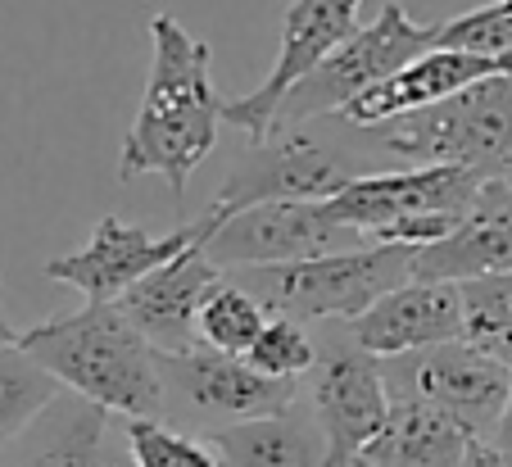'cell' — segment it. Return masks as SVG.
<instances>
[{
    "label": "cell",
    "mask_w": 512,
    "mask_h": 467,
    "mask_svg": "<svg viewBox=\"0 0 512 467\" xmlns=\"http://www.w3.org/2000/svg\"><path fill=\"white\" fill-rule=\"evenodd\" d=\"M413 245L372 241L358 250L322 254L300 263H263V268H227L268 318L290 322H354L395 286L413 282Z\"/></svg>",
    "instance_id": "3957f363"
},
{
    "label": "cell",
    "mask_w": 512,
    "mask_h": 467,
    "mask_svg": "<svg viewBox=\"0 0 512 467\" xmlns=\"http://www.w3.org/2000/svg\"><path fill=\"white\" fill-rule=\"evenodd\" d=\"M512 273V182H485L463 223L413 254V282H472Z\"/></svg>",
    "instance_id": "e0dca14e"
},
{
    "label": "cell",
    "mask_w": 512,
    "mask_h": 467,
    "mask_svg": "<svg viewBox=\"0 0 512 467\" xmlns=\"http://www.w3.org/2000/svg\"><path fill=\"white\" fill-rule=\"evenodd\" d=\"M209 449L223 467H327V440L313 413L295 404L268 418L209 431Z\"/></svg>",
    "instance_id": "ffe728a7"
},
{
    "label": "cell",
    "mask_w": 512,
    "mask_h": 467,
    "mask_svg": "<svg viewBox=\"0 0 512 467\" xmlns=\"http://www.w3.org/2000/svg\"><path fill=\"white\" fill-rule=\"evenodd\" d=\"M358 5L363 0H290L286 23H281V46L268 78L250 96L227 100V127L245 132L250 141L268 137L281 96L358 32Z\"/></svg>",
    "instance_id": "4fadbf2b"
},
{
    "label": "cell",
    "mask_w": 512,
    "mask_h": 467,
    "mask_svg": "<svg viewBox=\"0 0 512 467\" xmlns=\"http://www.w3.org/2000/svg\"><path fill=\"white\" fill-rule=\"evenodd\" d=\"M472 467H512V458L503 454L499 445H494V440H485L481 449H476V458H472Z\"/></svg>",
    "instance_id": "4316f807"
},
{
    "label": "cell",
    "mask_w": 512,
    "mask_h": 467,
    "mask_svg": "<svg viewBox=\"0 0 512 467\" xmlns=\"http://www.w3.org/2000/svg\"><path fill=\"white\" fill-rule=\"evenodd\" d=\"M363 232L331 218L327 200H272L241 214H227L204 241L218 268H263V263H300L322 254L358 250Z\"/></svg>",
    "instance_id": "7c38bea8"
},
{
    "label": "cell",
    "mask_w": 512,
    "mask_h": 467,
    "mask_svg": "<svg viewBox=\"0 0 512 467\" xmlns=\"http://www.w3.org/2000/svg\"><path fill=\"white\" fill-rule=\"evenodd\" d=\"M313 418L327 440V467H358L363 449L390 413V386L381 359L349 336L345 322H331V336L318 345L309 372Z\"/></svg>",
    "instance_id": "ba28073f"
},
{
    "label": "cell",
    "mask_w": 512,
    "mask_h": 467,
    "mask_svg": "<svg viewBox=\"0 0 512 467\" xmlns=\"http://www.w3.org/2000/svg\"><path fill=\"white\" fill-rule=\"evenodd\" d=\"M123 440L136 467H223L209 445L168 427L164 418H127Z\"/></svg>",
    "instance_id": "cb8c5ba5"
},
{
    "label": "cell",
    "mask_w": 512,
    "mask_h": 467,
    "mask_svg": "<svg viewBox=\"0 0 512 467\" xmlns=\"http://www.w3.org/2000/svg\"><path fill=\"white\" fill-rule=\"evenodd\" d=\"M381 372H386L390 395L426 399L435 409L454 413L463 427H472L485 440H494L503 409H508L512 363L467 341H445L399 354V359H381Z\"/></svg>",
    "instance_id": "30bf717a"
},
{
    "label": "cell",
    "mask_w": 512,
    "mask_h": 467,
    "mask_svg": "<svg viewBox=\"0 0 512 467\" xmlns=\"http://www.w3.org/2000/svg\"><path fill=\"white\" fill-rule=\"evenodd\" d=\"M345 327L377 359L463 341V291L454 282H404Z\"/></svg>",
    "instance_id": "2e32d148"
},
{
    "label": "cell",
    "mask_w": 512,
    "mask_h": 467,
    "mask_svg": "<svg viewBox=\"0 0 512 467\" xmlns=\"http://www.w3.org/2000/svg\"><path fill=\"white\" fill-rule=\"evenodd\" d=\"M263 327H268V309L227 273L213 282V291L200 304V318H195L200 345L223 354H250V345L263 336Z\"/></svg>",
    "instance_id": "7402d4cb"
},
{
    "label": "cell",
    "mask_w": 512,
    "mask_h": 467,
    "mask_svg": "<svg viewBox=\"0 0 512 467\" xmlns=\"http://www.w3.org/2000/svg\"><path fill=\"white\" fill-rule=\"evenodd\" d=\"M463 291V341L512 363V273L458 282Z\"/></svg>",
    "instance_id": "603a6c76"
},
{
    "label": "cell",
    "mask_w": 512,
    "mask_h": 467,
    "mask_svg": "<svg viewBox=\"0 0 512 467\" xmlns=\"http://www.w3.org/2000/svg\"><path fill=\"white\" fill-rule=\"evenodd\" d=\"M159 377H164V418L186 413L209 431L268 418L300 399V381L263 377L245 354H223L209 345H195L186 354H159Z\"/></svg>",
    "instance_id": "9c48e42d"
},
{
    "label": "cell",
    "mask_w": 512,
    "mask_h": 467,
    "mask_svg": "<svg viewBox=\"0 0 512 467\" xmlns=\"http://www.w3.org/2000/svg\"><path fill=\"white\" fill-rule=\"evenodd\" d=\"M19 341V331L10 327V318H5V304H0V350H5V345H14Z\"/></svg>",
    "instance_id": "f546056e"
},
{
    "label": "cell",
    "mask_w": 512,
    "mask_h": 467,
    "mask_svg": "<svg viewBox=\"0 0 512 467\" xmlns=\"http://www.w3.org/2000/svg\"><path fill=\"white\" fill-rule=\"evenodd\" d=\"M150 46H155V64H150L141 109L118 150V177L136 182L145 173H159L173 200H182L191 173L218 146L227 100L209 78L213 50L195 41L173 14H150Z\"/></svg>",
    "instance_id": "6da1fadb"
},
{
    "label": "cell",
    "mask_w": 512,
    "mask_h": 467,
    "mask_svg": "<svg viewBox=\"0 0 512 467\" xmlns=\"http://www.w3.org/2000/svg\"><path fill=\"white\" fill-rule=\"evenodd\" d=\"M368 137L408 164H454L485 182H512V73L485 78L395 123L368 127Z\"/></svg>",
    "instance_id": "277c9868"
},
{
    "label": "cell",
    "mask_w": 512,
    "mask_h": 467,
    "mask_svg": "<svg viewBox=\"0 0 512 467\" xmlns=\"http://www.w3.org/2000/svg\"><path fill=\"white\" fill-rule=\"evenodd\" d=\"M499 73H512V59H494V55H467V50H445L435 46L426 55H417L413 64H404L399 73H390L386 82H377L372 91H363L358 100H349L340 109L349 127L368 132V127L395 123L404 114H417V109H431L440 100L458 96V91L476 87L485 78H499Z\"/></svg>",
    "instance_id": "5bb4252c"
},
{
    "label": "cell",
    "mask_w": 512,
    "mask_h": 467,
    "mask_svg": "<svg viewBox=\"0 0 512 467\" xmlns=\"http://www.w3.org/2000/svg\"><path fill=\"white\" fill-rule=\"evenodd\" d=\"M105 467H136V463H132V449H127V440H123V445H114V440H109Z\"/></svg>",
    "instance_id": "f1b7e54d"
},
{
    "label": "cell",
    "mask_w": 512,
    "mask_h": 467,
    "mask_svg": "<svg viewBox=\"0 0 512 467\" xmlns=\"http://www.w3.org/2000/svg\"><path fill=\"white\" fill-rule=\"evenodd\" d=\"M223 214L209 209L204 218L177 227V232H145V227H132L123 218H100L91 241L82 245L78 254H59V259L46 263V277L59 286H73V291L87 295V304H114L132 291L141 277L159 273L164 263H173L177 254L204 245L213 232H218Z\"/></svg>",
    "instance_id": "8fae6325"
},
{
    "label": "cell",
    "mask_w": 512,
    "mask_h": 467,
    "mask_svg": "<svg viewBox=\"0 0 512 467\" xmlns=\"http://www.w3.org/2000/svg\"><path fill=\"white\" fill-rule=\"evenodd\" d=\"M109 440V413L64 390L14 445L0 449V467H105Z\"/></svg>",
    "instance_id": "d6986e66"
},
{
    "label": "cell",
    "mask_w": 512,
    "mask_h": 467,
    "mask_svg": "<svg viewBox=\"0 0 512 467\" xmlns=\"http://www.w3.org/2000/svg\"><path fill=\"white\" fill-rule=\"evenodd\" d=\"M64 395L59 377H50L19 341L0 350V449L14 445L41 413Z\"/></svg>",
    "instance_id": "44dd1931"
},
{
    "label": "cell",
    "mask_w": 512,
    "mask_h": 467,
    "mask_svg": "<svg viewBox=\"0 0 512 467\" xmlns=\"http://www.w3.org/2000/svg\"><path fill=\"white\" fill-rule=\"evenodd\" d=\"M218 263L204 254V245L177 254L173 263H164L159 273L141 277L123 300H114L123 309V318L145 336V345L155 354H186L200 345L195 336V318H200L204 295L218 282Z\"/></svg>",
    "instance_id": "9a60e30c"
},
{
    "label": "cell",
    "mask_w": 512,
    "mask_h": 467,
    "mask_svg": "<svg viewBox=\"0 0 512 467\" xmlns=\"http://www.w3.org/2000/svg\"><path fill=\"white\" fill-rule=\"evenodd\" d=\"M250 368H259L263 377H277V381H300L313 372L318 363V341H313L304 322H290V318H268L263 336L250 345Z\"/></svg>",
    "instance_id": "d4e9b609"
},
{
    "label": "cell",
    "mask_w": 512,
    "mask_h": 467,
    "mask_svg": "<svg viewBox=\"0 0 512 467\" xmlns=\"http://www.w3.org/2000/svg\"><path fill=\"white\" fill-rule=\"evenodd\" d=\"M435 46H440V23L422 28V23L408 19L404 5L390 0V5H381V14L368 28H358L345 46H336L318 69L304 73V78L281 96L272 132L304 127L309 118H322V114H340L349 100H358L363 91H372L377 82H386L390 73H399L404 64H413L417 55H426V50H435Z\"/></svg>",
    "instance_id": "8992f818"
},
{
    "label": "cell",
    "mask_w": 512,
    "mask_h": 467,
    "mask_svg": "<svg viewBox=\"0 0 512 467\" xmlns=\"http://www.w3.org/2000/svg\"><path fill=\"white\" fill-rule=\"evenodd\" d=\"M354 177L363 173L349 150L313 137L304 127H286V132H272L268 141H250L236 155L213 209L227 218L254 205H272V200H336Z\"/></svg>",
    "instance_id": "52a82bcc"
},
{
    "label": "cell",
    "mask_w": 512,
    "mask_h": 467,
    "mask_svg": "<svg viewBox=\"0 0 512 467\" xmlns=\"http://www.w3.org/2000/svg\"><path fill=\"white\" fill-rule=\"evenodd\" d=\"M19 345L73 395L118 418H164L159 354L118 304H87L23 331Z\"/></svg>",
    "instance_id": "7a4b0ae2"
},
{
    "label": "cell",
    "mask_w": 512,
    "mask_h": 467,
    "mask_svg": "<svg viewBox=\"0 0 512 467\" xmlns=\"http://www.w3.org/2000/svg\"><path fill=\"white\" fill-rule=\"evenodd\" d=\"M440 46L467 50V55L512 59V0H490L481 10H467L458 19L440 23Z\"/></svg>",
    "instance_id": "484cf974"
},
{
    "label": "cell",
    "mask_w": 512,
    "mask_h": 467,
    "mask_svg": "<svg viewBox=\"0 0 512 467\" xmlns=\"http://www.w3.org/2000/svg\"><path fill=\"white\" fill-rule=\"evenodd\" d=\"M494 445L512 458V390H508V409H503V418H499V431H494Z\"/></svg>",
    "instance_id": "83f0119b"
},
{
    "label": "cell",
    "mask_w": 512,
    "mask_h": 467,
    "mask_svg": "<svg viewBox=\"0 0 512 467\" xmlns=\"http://www.w3.org/2000/svg\"><path fill=\"white\" fill-rule=\"evenodd\" d=\"M485 177L467 173L454 164H417L399 173H363L327 200L331 218L358 227L368 241H395V245H422L449 236L472 200L481 195Z\"/></svg>",
    "instance_id": "5b68a950"
},
{
    "label": "cell",
    "mask_w": 512,
    "mask_h": 467,
    "mask_svg": "<svg viewBox=\"0 0 512 467\" xmlns=\"http://www.w3.org/2000/svg\"><path fill=\"white\" fill-rule=\"evenodd\" d=\"M485 436L426 399L390 395V413L358 467H472Z\"/></svg>",
    "instance_id": "ac0fdd59"
}]
</instances>
